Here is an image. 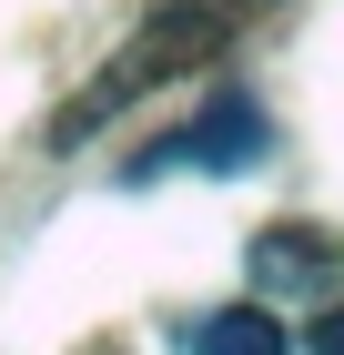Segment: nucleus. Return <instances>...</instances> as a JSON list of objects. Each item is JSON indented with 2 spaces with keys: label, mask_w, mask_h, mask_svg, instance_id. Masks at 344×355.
<instances>
[{
  "label": "nucleus",
  "mask_w": 344,
  "mask_h": 355,
  "mask_svg": "<svg viewBox=\"0 0 344 355\" xmlns=\"http://www.w3.org/2000/svg\"><path fill=\"white\" fill-rule=\"evenodd\" d=\"M253 274H264V295H324V284H334V244L284 223V234L253 244Z\"/></svg>",
  "instance_id": "nucleus-1"
},
{
  "label": "nucleus",
  "mask_w": 344,
  "mask_h": 355,
  "mask_svg": "<svg viewBox=\"0 0 344 355\" xmlns=\"http://www.w3.org/2000/svg\"><path fill=\"white\" fill-rule=\"evenodd\" d=\"M183 355H293V345H284V325L264 304H223V315H203L183 335Z\"/></svg>",
  "instance_id": "nucleus-2"
},
{
  "label": "nucleus",
  "mask_w": 344,
  "mask_h": 355,
  "mask_svg": "<svg viewBox=\"0 0 344 355\" xmlns=\"http://www.w3.org/2000/svg\"><path fill=\"white\" fill-rule=\"evenodd\" d=\"M264 153V122H253V102H233V122H203V132L162 142L152 163H253Z\"/></svg>",
  "instance_id": "nucleus-3"
},
{
  "label": "nucleus",
  "mask_w": 344,
  "mask_h": 355,
  "mask_svg": "<svg viewBox=\"0 0 344 355\" xmlns=\"http://www.w3.org/2000/svg\"><path fill=\"white\" fill-rule=\"evenodd\" d=\"M304 355H344V315H324V325H314V345H304Z\"/></svg>",
  "instance_id": "nucleus-4"
}]
</instances>
